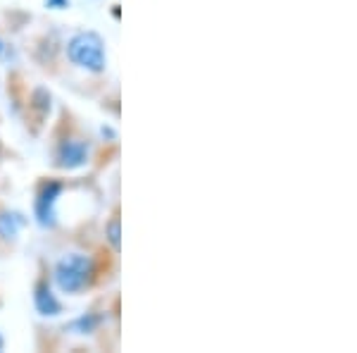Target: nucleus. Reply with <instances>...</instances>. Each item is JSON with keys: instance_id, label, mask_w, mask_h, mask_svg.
Instances as JSON below:
<instances>
[{"instance_id": "obj_8", "label": "nucleus", "mask_w": 357, "mask_h": 353, "mask_svg": "<svg viewBox=\"0 0 357 353\" xmlns=\"http://www.w3.org/2000/svg\"><path fill=\"white\" fill-rule=\"evenodd\" d=\"M98 325H100V317L84 315V317H79V320L72 322V329H74V332H79V334H91Z\"/></svg>"}, {"instance_id": "obj_5", "label": "nucleus", "mask_w": 357, "mask_h": 353, "mask_svg": "<svg viewBox=\"0 0 357 353\" xmlns=\"http://www.w3.org/2000/svg\"><path fill=\"white\" fill-rule=\"evenodd\" d=\"M33 305H36V310L41 312L43 317H55L62 312V305L60 301L55 298V294L50 291V287L41 282V284L36 287V294H33Z\"/></svg>"}, {"instance_id": "obj_7", "label": "nucleus", "mask_w": 357, "mask_h": 353, "mask_svg": "<svg viewBox=\"0 0 357 353\" xmlns=\"http://www.w3.org/2000/svg\"><path fill=\"white\" fill-rule=\"evenodd\" d=\"M105 236H107V241H110V246L114 248V251L122 248V224H119V217L110 219V224L105 227Z\"/></svg>"}, {"instance_id": "obj_10", "label": "nucleus", "mask_w": 357, "mask_h": 353, "mask_svg": "<svg viewBox=\"0 0 357 353\" xmlns=\"http://www.w3.org/2000/svg\"><path fill=\"white\" fill-rule=\"evenodd\" d=\"M69 5V0H48V8H67Z\"/></svg>"}, {"instance_id": "obj_9", "label": "nucleus", "mask_w": 357, "mask_h": 353, "mask_svg": "<svg viewBox=\"0 0 357 353\" xmlns=\"http://www.w3.org/2000/svg\"><path fill=\"white\" fill-rule=\"evenodd\" d=\"M33 101H36V108H41V110H50V96L45 94L43 89H38L36 94H33Z\"/></svg>"}, {"instance_id": "obj_6", "label": "nucleus", "mask_w": 357, "mask_h": 353, "mask_svg": "<svg viewBox=\"0 0 357 353\" xmlns=\"http://www.w3.org/2000/svg\"><path fill=\"white\" fill-rule=\"evenodd\" d=\"M26 219L20 215V212H10V210H3L0 212V239L5 241H13L20 229L24 227Z\"/></svg>"}, {"instance_id": "obj_11", "label": "nucleus", "mask_w": 357, "mask_h": 353, "mask_svg": "<svg viewBox=\"0 0 357 353\" xmlns=\"http://www.w3.org/2000/svg\"><path fill=\"white\" fill-rule=\"evenodd\" d=\"M0 351H3V337H0Z\"/></svg>"}, {"instance_id": "obj_2", "label": "nucleus", "mask_w": 357, "mask_h": 353, "mask_svg": "<svg viewBox=\"0 0 357 353\" xmlns=\"http://www.w3.org/2000/svg\"><path fill=\"white\" fill-rule=\"evenodd\" d=\"M96 265L84 253H67L55 265V284L65 294H79L93 282Z\"/></svg>"}, {"instance_id": "obj_12", "label": "nucleus", "mask_w": 357, "mask_h": 353, "mask_svg": "<svg viewBox=\"0 0 357 353\" xmlns=\"http://www.w3.org/2000/svg\"><path fill=\"white\" fill-rule=\"evenodd\" d=\"M0 50H3V43H0Z\"/></svg>"}, {"instance_id": "obj_3", "label": "nucleus", "mask_w": 357, "mask_h": 353, "mask_svg": "<svg viewBox=\"0 0 357 353\" xmlns=\"http://www.w3.org/2000/svg\"><path fill=\"white\" fill-rule=\"evenodd\" d=\"M89 163V143L82 138H65L55 150V165L62 170H77Z\"/></svg>"}, {"instance_id": "obj_1", "label": "nucleus", "mask_w": 357, "mask_h": 353, "mask_svg": "<svg viewBox=\"0 0 357 353\" xmlns=\"http://www.w3.org/2000/svg\"><path fill=\"white\" fill-rule=\"evenodd\" d=\"M67 57L72 65L84 67L93 74L105 72L107 55H105V41L96 31H79L69 38L67 43Z\"/></svg>"}, {"instance_id": "obj_4", "label": "nucleus", "mask_w": 357, "mask_h": 353, "mask_svg": "<svg viewBox=\"0 0 357 353\" xmlns=\"http://www.w3.org/2000/svg\"><path fill=\"white\" fill-rule=\"evenodd\" d=\"M62 182H45L41 191H38V199H36V219L41 227H55V203L62 194Z\"/></svg>"}]
</instances>
